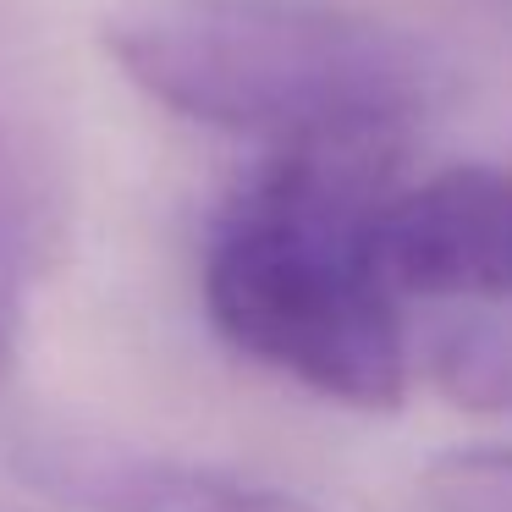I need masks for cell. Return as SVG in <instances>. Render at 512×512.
I'll use <instances>...</instances> for the list:
<instances>
[{"label":"cell","instance_id":"1","mask_svg":"<svg viewBox=\"0 0 512 512\" xmlns=\"http://www.w3.org/2000/svg\"><path fill=\"white\" fill-rule=\"evenodd\" d=\"M391 160L397 138L276 144L199 254L204 314L232 353L369 413L408 397V336L369 237Z\"/></svg>","mask_w":512,"mask_h":512},{"label":"cell","instance_id":"2","mask_svg":"<svg viewBox=\"0 0 512 512\" xmlns=\"http://www.w3.org/2000/svg\"><path fill=\"white\" fill-rule=\"evenodd\" d=\"M105 50L166 111L259 144L402 138L446 94L430 39L325 0H127Z\"/></svg>","mask_w":512,"mask_h":512},{"label":"cell","instance_id":"3","mask_svg":"<svg viewBox=\"0 0 512 512\" xmlns=\"http://www.w3.org/2000/svg\"><path fill=\"white\" fill-rule=\"evenodd\" d=\"M12 468L78 512H320L265 479L155 452L83 424H34L12 441Z\"/></svg>","mask_w":512,"mask_h":512},{"label":"cell","instance_id":"4","mask_svg":"<svg viewBox=\"0 0 512 512\" xmlns=\"http://www.w3.org/2000/svg\"><path fill=\"white\" fill-rule=\"evenodd\" d=\"M369 237L397 298H512V171L452 166L386 188Z\"/></svg>","mask_w":512,"mask_h":512},{"label":"cell","instance_id":"5","mask_svg":"<svg viewBox=\"0 0 512 512\" xmlns=\"http://www.w3.org/2000/svg\"><path fill=\"white\" fill-rule=\"evenodd\" d=\"M50 237H56V182L45 171V149L0 105V380L12 375L23 353L28 292Z\"/></svg>","mask_w":512,"mask_h":512},{"label":"cell","instance_id":"6","mask_svg":"<svg viewBox=\"0 0 512 512\" xmlns=\"http://www.w3.org/2000/svg\"><path fill=\"white\" fill-rule=\"evenodd\" d=\"M424 375L452 408L512 413V320L507 314L452 320L424 347Z\"/></svg>","mask_w":512,"mask_h":512},{"label":"cell","instance_id":"7","mask_svg":"<svg viewBox=\"0 0 512 512\" xmlns=\"http://www.w3.org/2000/svg\"><path fill=\"white\" fill-rule=\"evenodd\" d=\"M430 512H512V446H457L424 468Z\"/></svg>","mask_w":512,"mask_h":512}]
</instances>
